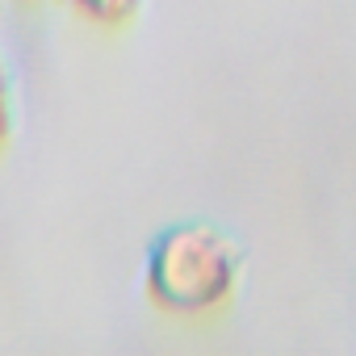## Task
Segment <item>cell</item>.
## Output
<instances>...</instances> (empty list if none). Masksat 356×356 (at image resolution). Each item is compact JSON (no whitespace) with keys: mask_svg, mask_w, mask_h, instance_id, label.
Masks as SVG:
<instances>
[{"mask_svg":"<svg viewBox=\"0 0 356 356\" xmlns=\"http://www.w3.org/2000/svg\"><path fill=\"white\" fill-rule=\"evenodd\" d=\"M239 248L210 222L168 227L147 252V298L172 318H210L239 289Z\"/></svg>","mask_w":356,"mask_h":356,"instance_id":"1","label":"cell"},{"mask_svg":"<svg viewBox=\"0 0 356 356\" xmlns=\"http://www.w3.org/2000/svg\"><path fill=\"white\" fill-rule=\"evenodd\" d=\"M67 5H72L84 22H92V26H101V30H122V26H130V22L138 17L143 0H67Z\"/></svg>","mask_w":356,"mask_h":356,"instance_id":"2","label":"cell"},{"mask_svg":"<svg viewBox=\"0 0 356 356\" xmlns=\"http://www.w3.org/2000/svg\"><path fill=\"white\" fill-rule=\"evenodd\" d=\"M13 126H17V105H13V76H9V63L0 59V151L9 147V138H13Z\"/></svg>","mask_w":356,"mask_h":356,"instance_id":"3","label":"cell"}]
</instances>
